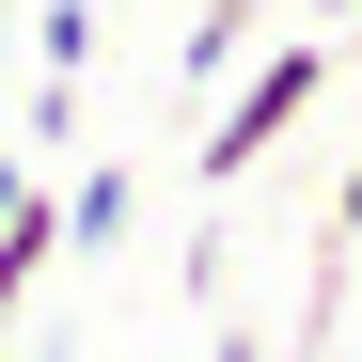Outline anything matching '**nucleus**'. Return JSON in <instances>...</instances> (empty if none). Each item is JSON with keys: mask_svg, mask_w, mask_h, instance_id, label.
Segmentation results:
<instances>
[{"mask_svg": "<svg viewBox=\"0 0 362 362\" xmlns=\"http://www.w3.org/2000/svg\"><path fill=\"white\" fill-rule=\"evenodd\" d=\"M268 16H284V0H205V16H189V79H221V64H236Z\"/></svg>", "mask_w": 362, "mask_h": 362, "instance_id": "nucleus-4", "label": "nucleus"}, {"mask_svg": "<svg viewBox=\"0 0 362 362\" xmlns=\"http://www.w3.org/2000/svg\"><path fill=\"white\" fill-rule=\"evenodd\" d=\"M0 346H16V315H0Z\"/></svg>", "mask_w": 362, "mask_h": 362, "instance_id": "nucleus-8", "label": "nucleus"}, {"mask_svg": "<svg viewBox=\"0 0 362 362\" xmlns=\"http://www.w3.org/2000/svg\"><path fill=\"white\" fill-rule=\"evenodd\" d=\"M47 205H64V252H110V236H127V158H110V173H79V189H47Z\"/></svg>", "mask_w": 362, "mask_h": 362, "instance_id": "nucleus-3", "label": "nucleus"}, {"mask_svg": "<svg viewBox=\"0 0 362 362\" xmlns=\"http://www.w3.org/2000/svg\"><path fill=\"white\" fill-rule=\"evenodd\" d=\"M315 95H331V32H284L268 64L236 79V110H221V127L189 142V173H205V189H236V173H252V158H268V142H284L299 110H315Z\"/></svg>", "mask_w": 362, "mask_h": 362, "instance_id": "nucleus-1", "label": "nucleus"}, {"mask_svg": "<svg viewBox=\"0 0 362 362\" xmlns=\"http://www.w3.org/2000/svg\"><path fill=\"white\" fill-rule=\"evenodd\" d=\"M47 268H64V205H47V189H16V205H0V315H16Z\"/></svg>", "mask_w": 362, "mask_h": 362, "instance_id": "nucleus-2", "label": "nucleus"}, {"mask_svg": "<svg viewBox=\"0 0 362 362\" xmlns=\"http://www.w3.org/2000/svg\"><path fill=\"white\" fill-rule=\"evenodd\" d=\"M79 47H95V0H47V16H32V64H47V79H79Z\"/></svg>", "mask_w": 362, "mask_h": 362, "instance_id": "nucleus-5", "label": "nucleus"}, {"mask_svg": "<svg viewBox=\"0 0 362 362\" xmlns=\"http://www.w3.org/2000/svg\"><path fill=\"white\" fill-rule=\"evenodd\" d=\"M331 221H346V252H362V158H346V205H331Z\"/></svg>", "mask_w": 362, "mask_h": 362, "instance_id": "nucleus-6", "label": "nucleus"}, {"mask_svg": "<svg viewBox=\"0 0 362 362\" xmlns=\"http://www.w3.org/2000/svg\"><path fill=\"white\" fill-rule=\"evenodd\" d=\"M299 16H315V32H346V16H362V0H299Z\"/></svg>", "mask_w": 362, "mask_h": 362, "instance_id": "nucleus-7", "label": "nucleus"}]
</instances>
